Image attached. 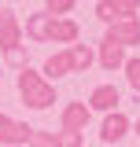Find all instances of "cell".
<instances>
[{"label": "cell", "mask_w": 140, "mask_h": 147, "mask_svg": "<svg viewBox=\"0 0 140 147\" xmlns=\"http://www.w3.org/2000/svg\"><path fill=\"white\" fill-rule=\"evenodd\" d=\"M18 85V96H22V103L30 110H48L55 107V85H48L44 77H41V70H33V66H22L15 77Z\"/></svg>", "instance_id": "obj_1"}, {"label": "cell", "mask_w": 140, "mask_h": 147, "mask_svg": "<svg viewBox=\"0 0 140 147\" xmlns=\"http://www.w3.org/2000/svg\"><path fill=\"white\" fill-rule=\"evenodd\" d=\"M107 40H114V44H122V48H133L140 44V18L137 15H122L118 22H111L107 26Z\"/></svg>", "instance_id": "obj_2"}, {"label": "cell", "mask_w": 140, "mask_h": 147, "mask_svg": "<svg viewBox=\"0 0 140 147\" xmlns=\"http://www.w3.org/2000/svg\"><path fill=\"white\" fill-rule=\"evenodd\" d=\"M118 103H122V92H118V85H96V88L88 92L85 107L88 110H100V114H111V110H118Z\"/></svg>", "instance_id": "obj_3"}, {"label": "cell", "mask_w": 140, "mask_h": 147, "mask_svg": "<svg viewBox=\"0 0 140 147\" xmlns=\"http://www.w3.org/2000/svg\"><path fill=\"white\" fill-rule=\"evenodd\" d=\"M88 118H92V110L74 99V103H67V107L59 110V132H85Z\"/></svg>", "instance_id": "obj_4"}, {"label": "cell", "mask_w": 140, "mask_h": 147, "mask_svg": "<svg viewBox=\"0 0 140 147\" xmlns=\"http://www.w3.org/2000/svg\"><path fill=\"white\" fill-rule=\"evenodd\" d=\"M129 118H125L122 110H111V114H103V121H100V140L103 144H118V140H125L129 136Z\"/></svg>", "instance_id": "obj_5"}, {"label": "cell", "mask_w": 140, "mask_h": 147, "mask_svg": "<svg viewBox=\"0 0 140 147\" xmlns=\"http://www.w3.org/2000/svg\"><path fill=\"white\" fill-rule=\"evenodd\" d=\"M15 44H22V22L11 7H0V52H7Z\"/></svg>", "instance_id": "obj_6"}, {"label": "cell", "mask_w": 140, "mask_h": 147, "mask_svg": "<svg viewBox=\"0 0 140 147\" xmlns=\"http://www.w3.org/2000/svg\"><path fill=\"white\" fill-rule=\"evenodd\" d=\"M30 132H33V129L26 125V121H15V118H7V114L0 110V144L18 147V144H26V140H30Z\"/></svg>", "instance_id": "obj_7"}, {"label": "cell", "mask_w": 140, "mask_h": 147, "mask_svg": "<svg viewBox=\"0 0 140 147\" xmlns=\"http://www.w3.org/2000/svg\"><path fill=\"white\" fill-rule=\"evenodd\" d=\"M96 63H100L103 70H111V74L122 70V66H125V48L103 37V40H100V48H96Z\"/></svg>", "instance_id": "obj_8"}, {"label": "cell", "mask_w": 140, "mask_h": 147, "mask_svg": "<svg viewBox=\"0 0 140 147\" xmlns=\"http://www.w3.org/2000/svg\"><path fill=\"white\" fill-rule=\"evenodd\" d=\"M77 37H81V26L74 22V18H52V30H48V40L52 44H77Z\"/></svg>", "instance_id": "obj_9"}, {"label": "cell", "mask_w": 140, "mask_h": 147, "mask_svg": "<svg viewBox=\"0 0 140 147\" xmlns=\"http://www.w3.org/2000/svg\"><path fill=\"white\" fill-rule=\"evenodd\" d=\"M48 30H52V15H44V11H33V15H26L22 37H30V40H37V44H48Z\"/></svg>", "instance_id": "obj_10"}, {"label": "cell", "mask_w": 140, "mask_h": 147, "mask_svg": "<svg viewBox=\"0 0 140 147\" xmlns=\"http://www.w3.org/2000/svg\"><path fill=\"white\" fill-rule=\"evenodd\" d=\"M70 74V55H67V48L63 52H52L48 59H44V70H41V77L48 81V85H55L59 77H67Z\"/></svg>", "instance_id": "obj_11"}, {"label": "cell", "mask_w": 140, "mask_h": 147, "mask_svg": "<svg viewBox=\"0 0 140 147\" xmlns=\"http://www.w3.org/2000/svg\"><path fill=\"white\" fill-rule=\"evenodd\" d=\"M67 55H70V74H85L96 63V48L92 44H70Z\"/></svg>", "instance_id": "obj_12"}, {"label": "cell", "mask_w": 140, "mask_h": 147, "mask_svg": "<svg viewBox=\"0 0 140 147\" xmlns=\"http://www.w3.org/2000/svg\"><path fill=\"white\" fill-rule=\"evenodd\" d=\"M0 59L11 66V70H22V66H30V55H26V44H15V48H7V52H0Z\"/></svg>", "instance_id": "obj_13"}, {"label": "cell", "mask_w": 140, "mask_h": 147, "mask_svg": "<svg viewBox=\"0 0 140 147\" xmlns=\"http://www.w3.org/2000/svg\"><path fill=\"white\" fill-rule=\"evenodd\" d=\"M26 147H59V136L52 129H33L30 140H26Z\"/></svg>", "instance_id": "obj_14"}, {"label": "cell", "mask_w": 140, "mask_h": 147, "mask_svg": "<svg viewBox=\"0 0 140 147\" xmlns=\"http://www.w3.org/2000/svg\"><path fill=\"white\" fill-rule=\"evenodd\" d=\"M96 18H100L103 26H111V22H118V18H122V11H118V4H114V0H100V4H96Z\"/></svg>", "instance_id": "obj_15"}, {"label": "cell", "mask_w": 140, "mask_h": 147, "mask_svg": "<svg viewBox=\"0 0 140 147\" xmlns=\"http://www.w3.org/2000/svg\"><path fill=\"white\" fill-rule=\"evenodd\" d=\"M70 11H74V0H44V15L52 18H70Z\"/></svg>", "instance_id": "obj_16"}, {"label": "cell", "mask_w": 140, "mask_h": 147, "mask_svg": "<svg viewBox=\"0 0 140 147\" xmlns=\"http://www.w3.org/2000/svg\"><path fill=\"white\" fill-rule=\"evenodd\" d=\"M122 70H125V81L140 92V55H125V66H122Z\"/></svg>", "instance_id": "obj_17"}, {"label": "cell", "mask_w": 140, "mask_h": 147, "mask_svg": "<svg viewBox=\"0 0 140 147\" xmlns=\"http://www.w3.org/2000/svg\"><path fill=\"white\" fill-rule=\"evenodd\" d=\"M59 147H85V132H55Z\"/></svg>", "instance_id": "obj_18"}, {"label": "cell", "mask_w": 140, "mask_h": 147, "mask_svg": "<svg viewBox=\"0 0 140 147\" xmlns=\"http://www.w3.org/2000/svg\"><path fill=\"white\" fill-rule=\"evenodd\" d=\"M114 4H118L122 15H137V11H140V0H114Z\"/></svg>", "instance_id": "obj_19"}, {"label": "cell", "mask_w": 140, "mask_h": 147, "mask_svg": "<svg viewBox=\"0 0 140 147\" xmlns=\"http://www.w3.org/2000/svg\"><path fill=\"white\" fill-rule=\"evenodd\" d=\"M129 129H133V132H137V136H140V118H137V121H133V125H129Z\"/></svg>", "instance_id": "obj_20"}]
</instances>
